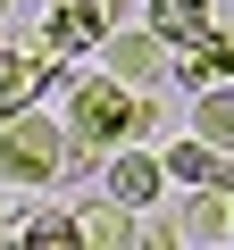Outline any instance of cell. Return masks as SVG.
<instances>
[{
  "instance_id": "6da1fadb",
  "label": "cell",
  "mask_w": 234,
  "mask_h": 250,
  "mask_svg": "<svg viewBox=\"0 0 234 250\" xmlns=\"http://www.w3.org/2000/svg\"><path fill=\"white\" fill-rule=\"evenodd\" d=\"M159 134V92H134L126 75L109 67H75L67 83V142H75V167H109L117 142H151Z\"/></svg>"
},
{
  "instance_id": "7a4b0ae2",
  "label": "cell",
  "mask_w": 234,
  "mask_h": 250,
  "mask_svg": "<svg viewBox=\"0 0 234 250\" xmlns=\"http://www.w3.org/2000/svg\"><path fill=\"white\" fill-rule=\"evenodd\" d=\"M67 167H75L67 117H42V100L17 108V117H0V184L9 192H50Z\"/></svg>"
},
{
  "instance_id": "3957f363",
  "label": "cell",
  "mask_w": 234,
  "mask_h": 250,
  "mask_svg": "<svg viewBox=\"0 0 234 250\" xmlns=\"http://www.w3.org/2000/svg\"><path fill=\"white\" fill-rule=\"evenodd\" d=\"M117 34V9H109V0H50V9H42V25H34V42L50 50V59H84V50H100Z\"/></svg>"
},
{
  "instance_id": "277c9868",
  "label": "cell",
  "mask_w": 234,
  "mask_h": 250,
  "mask_svg": "<svg viewBox=\"0 0 234 250\" xmlns=\"http://www.w3.org/2000/svg\"><path fill=\"white\" fill-rule=\"evenodd\" d=\"M100 184L126 200V208H142V217H151V208L167 200V184H176V175H167V159H159L151 142H134V150L117 142V150H109V167H100Z\"/></svg>"
},
{
  "instance_id": "5b68a950",
  "label": "cell",
  "mask_w": 234,
  "mask_h": 250,
  "mask_svg": "<svg viewBox=\"0 0 234 250\" xmlns=\"http://www.w3.org/2000/svg\"><path fill=\"white\" fill-rule=\"evenodd\" d=\"M59 67H67V59H50L42 42H9V50H0V117L34 108V100L59 83Z\"/></svg>"
},
{
  "instance_id": "8992f818",
  "label": "cell",
  "mask_w": 234,
  "mask_h": 250,
  "mask_svg": "<svg viewBox=\"0 0 234 250\" xmlns=\"http://www.w3.org/2000/svg\"><path fill=\"white\" fill-rule=\"evenodd\" d=\"M100 67H109V75H126L134 92H159V75L176 67V50L142 25V34H109V42H100Z\"/></svg>"
},
{
  "instance_id": "52a82bcc",
  "label": "cell",
  "mask_w": 234,
  "mask_h": 250,
  "mask_svg": "<svg viewBox=\"0 0 234 250\" xmlns=\"http://www.w3.org/2000/svg\"><path fill=\"white\" fill-rule=\"evenodd\" d=\"M84 217V242H100V250H134L142 242V208H126L117 192H100L92 208H75Z\"/></svg>"
},
{
  "instance_id": "ba28073f",
  "label": "cell",
  "mask_w": 234,
  "mask_h": 250,
  "mask_svg": "<svg viewBox=\"0 0 234 250\" xmlns=\"http://www.w3.org/2000/svg\"><path fill=\"white\" fill-rule=\"evenodd\" d=\"M151 34H159L167 50H184V42L217 34V17H209V0H151Z\"/></svg>"
},
{
  "instance_id": "9c48e42d",
  "label": "cell",
  "mask_w": 234,
  "mask_h": 250,
  "mask_svg": "<svg viewBox=\"0 0 234 250\" xmlns=\"http://www.w3.org/2000/svg\"><path fill=\"white\" fill-rule=\"evenodd\" d=\"M167 75H176L184 92H201V83H217V75H234V50H226V34H201V42H184Z\"/></svg>"
},
{
  "instance_id": "30bf717a",
  "label": "cell",
  "mask_w": 234,
  "mask_h": 250,
  "mask_svg": "<svg viewBox=\"0 0 234 250\" xmlns=\"http://www.w3.org/2000/svg\"><path fill=\"white\" fill-rule=\"evenodd\" d=\"M184 233L192 242H234V184H201L192 208H184Z\"/></svg>"
},
{
  "instance_id": "8fae6325",
  "label": "cell",
  "mask_w": 234,
  "mask_h": 250,
  "mask_svg": "<svg viewBox=\"0 0 234 250\" xmlns=\"http://www.w3.org/2000/svg\"><path fill=\"white\" fill-rule=\"evenodd\" d=\"M192 134H209L217 150H234V75H217V83L192 92Z\"/></svg>"
},
{
  "instance_id": "7c38bea8",
  "label": "cell",
  "mask_w": 234,
  "mask_h": 250,
  "mask_svg": "<svg viewBox=\"0 0 234 250\" xmlns=\"http://www.w3.org/2000/svg\"><path fill=\"white\" fill-rule=\"evenodd\" d=\"M25 242H84L75 208H25Z\"/></svg>"
},
{
  "instance_id": "4fadbf2b",
  "label": "cell",
  "mask_w": 234,
  "mask_h": 250,
  "mask_svg": "<svg viewBox=\"0 0 234 250\" xmlns=\"http://www.w3.org/2000/svg\"><path fill=\"white\" fill-rule=\"evenodd\" d=\"M142 242H159V250H176V242H192V233H184V217H159V208H151V217H142Z\"/></svg>"
},
{
  "instance_id": "5bb4252c",
  "label": "cell",
  "mask_w": 234,
  "mask_h": 250,
  "mask_svg": "<svg viewBox=\"0 0 234 250\" xmlns=\"http://www.w3.org/2000/svg\"><path fill=\"white\" fill-rule=\"evenodd\" d=\"M0 242H25V217L17 208H0Z\"/></svg>"
},
{
  "instance_id": "9a60e30c",
  "label": "cell",
  "mask_w": 234,
  "mask_h": 250,
  "mask_svg": "<svg viewBox=\"0 0 234 250\" xmlns=\"http://www.w3.org/2000/svg\"><path fill=\"white\" fill-rule=\"evenodd\" d=\"M109 9H117V17H126V9H134V0H109Z\"/></svg>"
},
{
  "instance_id": "2e32d148",
  "label": "cell",
  "mask_w": 234,
  "mask_h": 250,
  "mask_svg": "<svg viewBox=\"0 0 234 250\" xmlns=\"http://www.w3.org/2000/svg\"><path fill=\"white\" fill-rule=\"evenodd\" d=\"M0 50H9V17H0Z\"/></svg>"
},
{
  "instance_id": "e0dca14e",
  "label": "cell",
  "mask_w": 234,
  "mask_h": 250,
  "mask_svg": "<svg viewBox=\"0 0 234 250\" xmlns=\"http://www.w3.org/2000/svg\"><path fill=\"white\" fill-rule=\"evenodd\" d=\"M0 17H9V0H0Z\"/></svg>"
},
{
  "instance_id": "ac0fdd59",
  "label": "cell",
  "mask_w": 234,
  "mask_h": 250,
  "mask_svg": "<svg viewBox=\"0 0 234 250\" xmlns=\"http://www.w3.org/2000/svg\"><path fill=\"white\" fill-rule=\"evenodd\" d=\"M226 50H234V34H226Z\"/></svg>"
}]
</instances>
